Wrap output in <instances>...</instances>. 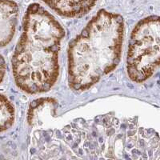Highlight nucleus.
<instances>
[{
    "instance_id": "3",
    "label": "nucleus",
    "mask_w": 160,
    "mask_h": 160,
    "mask_svg": "<svg viewBox=\"0 0 160 160\" xmlns=\"http://www.w3.org/2000/svg\"><path fill=\"white\" fill-rule=\"evenodd\" d=\"M102 117L106 128L100 117L97 118V120L106 135L98 128L95 121H92L93 131H87L86 133L91 138L85 135L87 137L83 136L82 139L67 138V142L78 155L93 158H112V155H115L114 157L116 158L115 148L118 154V147L120 146L128 158H158L159 145L156 132L151 129L138 128L136 123L132 122L121 124L120 120L116 118H112V128H111V117L108 115ZM65 130L68 131L66 128Z\"/></svg>"
},
{
    "instance_id": "1",
    "label": "nucleus",
    "mask_w": 160,
    "mask_h": 160,
    "mask_svg": "<svg viewBox=\"0 0 160 160\" xmlns=\"http://www.w3.org/2000/svg\"><path fill=\"white\" fill-rule=\"evenodd\" d=\"M65 30L38 3L28 7L22 32L11 65L15 84L28 94H41L55 85L59 73L58 54Z\"/></svg>"
},
{
    "instance_id": "4",
    "label": "nucleus",
    "mask_w": 160,
    "mask_h": 160,
    "mask_svg": "<svg viewBox=\"0 0 160 160\" xmlns=\"http://www.w3.org/2000/svg\"><path fill=\"white\" fill-rule=\"evenodd\" d=\"M160 59V22L158 15L140 20L133 29L127 56L130 79L141 83L158 69Z\"/></svg>"
},
{
    "instance_id": "5",
    "label": "nucleus",
    "mask_w": 160,
    "mask_h": 160,
    "mask_svg": "<svg viewBox=\"0 0 160 160\" xmlns=\"http://www.w3.org/2000/svg\"><path fill=\"white\" fill-rule=\"evenodd\" d=\"M18 6L13 0H0V48L11 42L16 31Z\"/></svg>"
},
{
    "instance_id": "8",
    "label": "nucleus",
    "mask_w": 160,
    "mask_h": 160,
    "mask_svg": "<svg viewBox=\"0 0 160 160\" xmlns=\"http://www.w3.org/2000/svg\"><path fill=\"white\" fill-rule=\"evenodd\" d=\"M15 118V108L5 95L0 94V133L12 127Z\"/></svg>"
},
{
    "instance_id": "7",
    "label": "nucleus",
    "mask_w": 160,
    "mask_h": 160,
    "mask_svg": "<svg viewBox=\"0 0 160 160\" xmlns=\"http://www.w3.org/2000/svg\"><path fill=\"white\" fill-rule=\"evenodd\" d=\"M58 106V102L51 97H42L34 100L28 108V124L31 127H38L55 117Z\"/></svg>"
},
{
    "instance_id": "6",
    "label": "nucleus",
    "mask_w": 160,
    "mask_h": 160,
    "mask_svg": "<svg viewBox=\"0 0 160 160\" xmlns=\"http://www.w3.org/2000/svg\"><path fill=\"white\" fill-rule=\"evenodd\" d=\"M58 15L66 18H78L91 11L97 0H42Z\"/></svg>"
},
{
    "instance_id": "2",
    "label": "nucleus",
    "mask_w": 160,
    "mask_h": 160,
    "mask_svg": "<svg viewBox=\"0 0 160 160\" xmlns=\"http://www.w3.org/2000/svg\"><path fill=\"white\" fill-rule=\"evenodd\" d=\"M124 31L121 15L102 9L70 42L68 82L73 91H87L117 68Z\"/></svg>"
},
{
    "instance_id": "9",
    "label": "nucleus",
    "mask_w": 160,
    "mask_h": 160,
    "mask_svg": "<svg viewBox=\"0 0 160 160\" xmlns=\"http://www.w3.org/2000/svg\"><path fill=\"white\" fill-rule=\"evenodd\" d=\"M7 71V64L2 55H0V83L2 82Z\"/></svg>"
}]
</instances>
